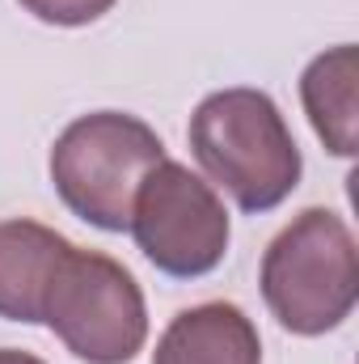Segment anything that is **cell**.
<instances>
[{
	"instance_id": "obj_1",
	"label": "cell",
	"mask_w": 359,
	"mask_h": 364,
	"mask_svg": "<svg viewBox=\"0 0 359 364\" xmlns=\"http://www.w3.org/2000/svg\"><path fill=\"white\" fill-rule=\"evenodd\" d=\"M190 153L241 212L263 216L300 186L296 136L267 90L233 85L207 93L190 114Z\"/></svg>"
},
{
	"instance_id": "obj_7",
	"label": "cell",
	"mask_w": 359,
	"mask_h": 364,
	"mask_svg": "<svg viewBox=\"0 0 359 364\" xmlns=\"http://www.w3.org/2000/svg\"><path fill=\"white\" fill-rule=\"evenodd\" d=\"M153 364H263V339L241 305L203 301L165 326Z\"/></svg>"
},
{
	"instance_id": "obj_2",
	"label": "cell",
	"mask_w": 359,
	"mask_h": 364,
	"mask_svg": "<svg viewBox=\"0 0 359 364\" xmlns=\"http://www.w3.org/2000/svg\"><path fill=\"white\" fill-rule=\"evenodd\" d=\"M258 284L283 331L300 339L338 331L359 301L355 233L338 212L304 208L270 237Z\"/></svg>"
},
{
	"instance_id": "obj_3",
	"label": "cell",
	"mask_w": 359,
	"mask_h": 364,
	"mask_svg": "<svg viewBox=\"0 0 359 364\" xmlns=\"http://www.w3.org/2000/svg\"><path fill=\"white\" fill-rule=\"evenodd\" d=\"M165 161L161 136L127 110H93L72 119L51 144V186L72 216L93 229L123 233L144 174Z\"/></svg>"
},
{
	"instance_id": "obj_10",
	"label": "cell",
	"mask_w": 359,
	"mask_h": 364,
	"mask_svg": "<svg viewBox=\"0 0 359 364\" xmlns=\"http://www.w3.org/2000/svg\"><path fill=\"white\" fill-rule=\"evenodd\" d=\"M0 364H47V360H38L30 352H17V348H0Z\"/></svg>"
},
{
	"instance_id": "obj_5",
	"label": "cell",
	"mask_w": 359,
	"mask_h": 364,
	"mask_svg": "<svg viewBox=\"0 0 359 364\" xmlns=\"http://www.w3.org/2000/svg\"><path fill=\"white\" fill-rule=\"evenodd\" d=\"M127 229L140 255L174 279H199L216 272L233 237V220L216 186L170 157L144 174L131 199Z\"/></svg>"
},
{
	"instance_id": "obj_6",
	"label": "cell",
	"mask_w": 359,
	"mask_h": 364,
	"mask_svg": "<svg viewBox=\"0 0 359 364\" xmlns=\"http://www.w3.org/2000/svg\"><path fill=\"white\" fill-rule=\"evenodd\" d=\"M72 242L43 220H0V318L9 322H43L47 292Z\"/></svg>"
},
{
	"instance_id": "obj_9",
	"label": "cell",
	"mask_w": 359,
	"mask_h": 364,
	"mask_svg": "<svg viewBox=\"0 0 359 364\" xmlns=\"http://www.w3.org/2000/svg\"><path fill=\"white\" fill-rule=\"evenodd\" d=\"M30 17L47 21V26H64V30H77V26H89L97 17H106L118 0H17Z\"/></svg>"
},
{
	"instance_id": "obj_8",
	"label": "cell",
	"mask_w": 359,
	"mask_h": 364,
	"mask_svg": "<svg viewBox=\"0 0 359 364\" xmlns=\"http://www.w3.org/2000/svg\"><path fill=\"white\" fill-rule=\"evenodd\" d=\"M355 85H359V51L351 43L321 51L300 77L304 114H309L317 140L334 157H355Z\"/></svg>"
},
{
	"instance_id": "obj_4",
	"label": "cell",
	"mask_w": 359,
	"mask_h": 364,
	"mask_svg": "<svg viewBox=\"0 0 359 364\" xmlns=\"http://www.w3.org/2000/svg\"><path fill=\"white\" fill-rule=\"evenodd\" d=\"M43 322L85 364H131L148 339V305L118 259L72 246L47 292Z\"/></svg>"
}]
</instances>
